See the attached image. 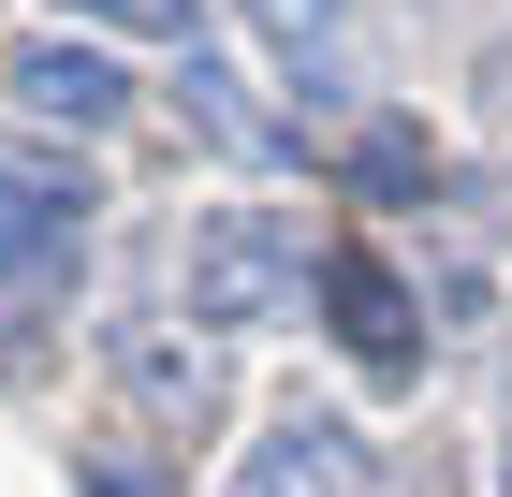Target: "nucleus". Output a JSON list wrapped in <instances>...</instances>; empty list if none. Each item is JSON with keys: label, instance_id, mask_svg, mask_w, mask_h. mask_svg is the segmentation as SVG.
Instances as JSON below:
<instances>
[{"label": "nucleus", "instance_id": "obj_1", "mask_svg": "<svg viewBox=\"0 0 512 497\" xmlns=\"http://www.w3.org/2000/svg\"><path fill=\"white\" fill-rule=\"evenodd\" d=\"M176 307L249 337V322H293L308 307V234L278 220V205H205L191 249H176Z\"/></svg>", "mask_w": 512, "mask_h": 497}, {"label": "nucleus", "instance_id": "obj_2", "mask_svg": "<svg viewBox=\"0 0 512 497\" xmlns=\"http://www.w3.org/2000/svg\"><path fill=\"white\" fill-rule=\"evenodd\" d=\"M74 249H88V176L44 147H0V293H44Z\"/></svg>", "mask_w": 512, "mask_h": 497}, {"label": "nucleus", "instance_id": "obj_3", "mask_svg": "<svg viewBox=\"0 0 512 497\" xmlns=\"http://www.w3.org/2000/svg\"><path fill=\"white\" fill-rule=\"evenodd\" d=\"M235 497H381V468H366V439L337 410H278L264 439H249Z\"/></svg>", "mask_w": 512, "mask_h": 497}, {"label": "nucleus", "instance_id": "obj_4", "mask_svg": "<svg viewBox=\"0 0 512 497\" xmlns=\"http://www.w3.org/2000/svg\"><path fill=\"white\" fill-rule=\"evenodd\" d=\"M0 88H15L30 117H59V132H118V117H132V74L103 59V44H15Z\"/></svg>", "mask_w": 512, "mask_h": 497}, {"label": "nucleus", "instance_id": "obj_5", "mask_svg": "<svg viewBox=\"0 0 512 497\" xmlns=\"http://www.w3.org/2000/svg\"><path fill=\"white\" fill-rule=\"evenodd\" d=\"M322 307H337V337H352L381 381L410 366V351H425V337H410V278H395L381 249H322Z\"/></svg>", "mask_w": 512, "mask_h": 497}, {"label": "nucleus", "instance_id": "obj_6", "mask_svg": "<svg viewBox=\"0 0 512 497\" xmlns=\"http://www.w3.org/2000/svg\"><path fill=\"white\" fill-rule=\"evenodd\" d=\"M249 30L278 44V74L308 88V103H337V44H352V0H249Z\"/></svg>", "mask_w": 512, "mask_h": 497}, {"label": "nucleus", "instance_id": "obj_7", "mask_svg": "<svg viewBox=\"0 0 512 497\" xmlns=\"http://www.w3.org/2000/svg\"><path fill=\"white\" fill-rule=\"evenodd\" d=\"M352 191H366V205H425V191H439L425 117H366V132H352Z\"/></svg>", "mask_w": 512, "mask_h": 497}, {"label": "nucleus", "instance_id": "obj_8", "mask_svg": "<svg viewBox=\"0 0 512 497\" xmlns=\"http://www.w3.org/2000/svg\"><path fill=\"white\" fill-rule=\"evenodd\" d=\"M132 381H147L161 410H191V424H205V410H220V351H176V337H132Z\"/></svg>", "mask_w": 512, "mask_h": 497}, {"label": "nucleus", "instance_id": "obj_9", "mask_svg": "<svg viewBox=\"0 0 512 497\" xmlns=\"http://www.w3.org/2000/svg\"><path fill=\"white\" fill-rule=\"evenodd\" d=\"M74 15H103V30H161V44H191V0H74Z\"/></svg>", "mask_w": 512, "mask_h": 497}, {"label": "nucleus", "instance_id": "obj_10", "mask_svg": "<svg viewBox=\"0 0 512 497\" xmlns=\"http://www.w3.org/2000/svg\"><path fill=\"white\" fill-rule=\"evenodd\" d=\"M498 497H512V454H498Z\"/></svg>", "mask_w": 512, "mask_h": 497}]
</instances>
